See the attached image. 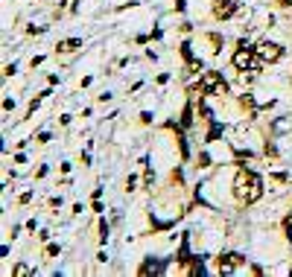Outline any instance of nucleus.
Returning a JSON list of instances; mask_svg holds the SVG:
<instances>
[{
  "mask_svg": "<svg viewBox=\"0 0 292 277\" xmlns=\"http://www.w3.org/2000/svg\"><path fill=\"white\" fill-rule=\"evenodd\" d=\"M234 196L240 204H254L263 198V178L254 172V169H245L240 166L237 175H234Z\"/></svg>",
  "mask_w": 292,
  "mask_h": 277,
  "instance_id": "f257e3e1",
  "label": "nucleus"
},
{
  "mask_svg": "<svg viewBox=\"0 0 292 277\" xmlns=\"http://www.w3.org/2000/svg\"><path fill=\"white\" fill-rule=\"evenodd\" d=\"M231 64L240 70V73H260L266 61L260 58L257 47H248L245 41H240V44H237V50H234V56H231Z\"/></svg>",
  "mask_w": 292,
  "mask_h": 277,
  "instance_id": "f03ea898",
  "label": "nucleus"
},
{
  "mask_svg": "<svg viewBox=\"0 0 292 277\" xmlns=\"http://www.w3.org/2000/svg\"><path fill=\"white\" fill-rule=\"evenodd\" d=\"M199 91L205 93V96H225V93H228V82L222 79L219 70H208V73H202V79H199Z\"/></svg>",
  "mask_w": 292,
  "mask_h": 277,
  "instance_id": "7ed1b4c3",
  "label": "nucleus"
},
{
  "mask_svg": "<svg viewBox=\"0 0 292 277\" xmlns=\"http://www.w3.org/2000/svg\"><path fill=\"white\" fill-rule=\"evenodd\" d=\"M243 263H245V257L237 254V251H225V254L216 257V268H219L222 274H231V271H237Z\"/></svg>",
  "mask_w": 292,
  "mask_h": 277,
  "instance_id": "20e7f679",
  "label": "nucleus"
},
{
  "mask_svg": "<svg viewBox=\"0 0 292 277\" xmlns=\"http://www.w3.org/2000/svg\"><path fill=\"white\" fill-rule=\"evenodd\" d=\"M257 53H260V58H263L266 64H275V61L283 58L286 50H283L280 44H275V41H260V44H257Z\"/></svg>",
  "mask_w": 292,
  "mask_h": 277,
  "instance_id": "39448f33",
  "label": "nucleus"
},
{
  "mask_svg": "<svg viewBox=\"0 0 292 277\" xmlns=\"http://www.w3.org/2000/svg\"><path fill=\"white\" fill-rule=\"evenodd\" d=\"M237 9H240V6H237L234 0H216V3H213V18H216V21H228V18L237 15Z\"/></svg>",
  "mask_w": 292,
  "mask_h": 277,
  "instance_id": "423d86ee",
  "label": "nucleus"
},
{
  "mask_svg": "<svg viewBox=\"0 0 292 277\" xmlns=\"http://www.w3.org/2000/svg\"><path fill=\"white\" fill-rule=\"evenodd\" d=\"M56 50H58V53H64V56H68V53H76V50H82V38H68V41H58Z\"/></svg>",
  "mask_w": 292,
  "mask_h": 277,
  "instance_id": "0eeeda50",
  "label": "nucleus"
},
{
  "mask_svg": "<svg viewBox=\"0 0 292 277\" xmlns=\"http://www.w3.org/2000/svg\"><path fill=\"white\" fill-rule=\"evenodd\" d=\"M222 131H225V128H222L216 120H210V131H208V137H205V140H208V143H213L216 137H222Z\"/></svg>",
  "mask_w": 292,
  "mask_h": 277,
  "instance_id": "6e6552de",
  "label": "nucleus"
},
{
  "mask_svg": "<svg viewBox=\"0 0 292 277\" xmlns=\"http://www.w3.org/2000/svg\"><path fill=\"white\" fill-rule=\"evenodd\" d=\"M181 126H184V128L193 126V108H190V105H187L184 111H181Z\"/></svg>",
  "mask_w": 292,
  "mask_h": 277,
  "instance_id": "1a4fd4ad",
  "label": "nucleus"
},
{
  "mask_svg": "<svg viewBox=\"0 0 292 277\" xmlns=\"http://www.w3.org/2000/svg\"><path fill=\"white\" fill-rule=\"evenodd\" d=\"M12 274H15V277H33L35 271L29 266H23V263H21V266H15V271H12Z\"/></svg>",
  "mask_w": 292,
  "mask_h": 277,
  "instance_id": "9d476101",
  "label": "nucleus"
},
{
  "mask_svg": "<svg viewBox=\"0 0 292 277\" xmlns=\"http://www.w3.org/2000/svg\"><path fill=\"white\" fill-rule=\"evenodd\" d=\"M283 231H286V239L292 243V216H286V219H283Z\"/></svg>",
  "mask_w": 292,
  "mask_h": 277,
  "instance_id": "9b49d317",
  "label": "nucleus"
},
{
  "mask_svg": "<svg viewBox=\"0 0 292 277\" xmlns=\"http://www.w3.org/2000/svg\"><path fill=\"white\" fill-rule=\"evenodd\" d=\"M58 254V245H47V257H56Z\"/></svg>",
  "mask_w": 292,
  "mask_h": 277,
  "instance_id": "f8f14e48",
  "label": "nucleus"
},
{
  "mask_svg": "<svg viewBox=\"0 0 292 277\" xmlns=\"http://www.w3.org/2000/svg\"><path fill=\"white\" fill-rule=\"evenodd\" d=\"M26 32H29V35H41V32H44V26H29Z\"/></svg>",
  "mask_w": 292,
  "mask_h": 277,
  "instance_id": "ddd939ff",
  "label": "nucleus"
},
{
  "mask_svg": "<svg viewBox=\"0 0 292 277\" xmlns=\"http://www.w3.org/2000/svg\"><path fill=\"white\" fill-rule=\"evenodd\" d=\"M3 108H6V111H12V108H15V99H9V96H6V99H3Z\"/></svg>",
  "mask_w": 292,
  "mask_h": 277,
  "instance_id": "4468645a",
  "label": "nucleus"
},
{
  "mask_svg": "<svg viewBox=\"0 0 292 277\" xmlns=\"http://www.w3.org/2000/svg\"><path fill=\"white\" fill-rule=\"evenodd\" d=\"M278 6L280 9H292V0H278Z\"/></svg>",
  "mask_w": 292,
  "mask_h": 277,
  "instance_id": "2eb2a0df",
  "label": "nucleus"
}]
</instances>
